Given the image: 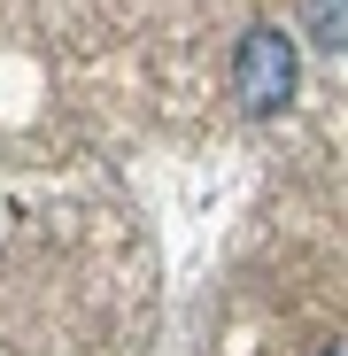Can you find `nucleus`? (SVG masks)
Returning a JSON list of instances; mask_svg holds the SVG:
<instances>
[{"mask_svg":"<svg viewBox=\"0 0 348 356\" xmlns=\"http://www.w3.org/2000/svg\"><path fill=\"white\" fill-rule=\"evenodd\" d=\"M317 356H348V348H340V341H333V348H317Z\"/></svg>","mask_w":348,"mask_h":356,"instance_id":"7ed1b4c3","label":"nucleus"},{"mask_svg":"<svg viewBox=\"0 0 348 356\" xmlns=\"http://www.w3.org/2000/svg\"><path fill=\"white\" fill-rule=\"evenodd\" d=\"M310 39H317L325 54L348 47V0H310Z\"/></svg>","mask_w":348,"mask_h":356,"instance_id":"f03ea898","label":"nucleus"},{"mask_svg":"<svg viewBox=\"0 0 348 356\" xmlns=\"http://www.w3.org/2000/svg\"><path fill=\"white\" fill-rule=\"evenodd\" d=\"M295 78H302L295 39H286L279 24H248L240 47H232V93H240V108L248 116H279L286 101H295Z\"/></svg>","mask_w":348,"mask_h":356,"instance_id":"f257e3e1","label":"nucleus"}]
</instances>
